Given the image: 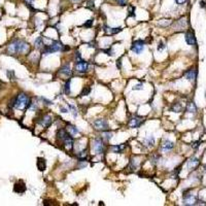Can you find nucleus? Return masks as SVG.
<instances>
[{"mask_svg": "<svg viewBox=\"0 0 206 206\" xmlns=\"http://www.w3.org/2000/svg\"><path fill=\"white\" fill-rule=\"evenodd\" d=\"M104 136H105V138H106V140H109L111 138V136H113V133H111V132H105Z\"/></svg>", "mask_w": 206, "mask_h": 206, "instance_id": "72a5a7b5", "label": "nucleus"}, {"mask_svg": "<svg viewBox=\"0 0 206 206\" xmlns=\"http://www.w3.org/2000/svg\"><path fill=\"white\" fill-rule=\"evenodd\" d=\"M124 149H125V145H123V144L113 145V146H110V151L113 152V153H122Z\"/></svg>", "mask_w": 206, "mask_h": 206, "instance_id": "aec40b11", "label": "nucleus"}, {"mask_svg": "<svg viewBox=\"0 0 206 206\" xmlns=\"http://www.w3.org/2000/svg\"><path fill=\"white\" fill-rule=\"evenodd\" d=\"M199 143H200V141H196V142H194L193 144H192V146H193V149H198L199 145H200V144H199Z\"/></svg>", "mask_w": 206, "mask_h": 206, "instance_id": "ea45409f", "label": "nucleus"}, {"mask_svg": "<svg viewBox=\"0 0 206 206\" xmlns=\"http://www.w3.org/2000/svg\"><path fill=\"white\" fill-rule=\"evenodd\" d=\"M37 167L40 171H43L46 167V160L42 158H38V161H37Z\"/></svg>", "mask_w": 206, "mask_h": 206, "instance_id": "4be33fe9", "label": "nucleus"}, {"mask_svg": "<svg viewBox=\"0 0 206 206\" xmlns=\"http://www.w3.org/2000/svg\"><path fill=\"white\" fill-rule=\"evenodd\" d=\"M143 89V85L142 84H137V85H135V86L133 87V90H142Z\"/></svg>", "mask_w": 206, "mask_h": 206, "instance_id": "2f4dec72", "label": "nucleus"}, {"mask_svg": "<svg viewBox=\"0 0 206 206\" xmlns=\"http://www.w3.org/2000/svg\"><path fill=\"white\" fill-rule=\"evenodd\" d=\"M171 23H172L171 20H169V19H162V20H160V21L158 22V25L161 26V27H167V26H169Z\"/></svg>", "mask_w": 206, "mask_h": 206, "instance_id": "b1692460", "label": "nucleus"}, {"mask_svg": "<svg viewBox=\"0 0 206 206\" xmlns=\"http://www.w3.org/2000/svg\"><path fill=\"white\" fill-rule=\"evenodd\" d=\"M60 109H61V111H62V113H68V109H67V108H64V107H61V108H60Z\"/></svg>", "mask_w": 206, "mask_h": 206, "instance_id": "a19ab883", "label": "nucleus"}, {"mask_svg": "<svg viewBox=\"0 0 206 206\" xmlns=\"http://www.w3.org/2000/svg\"><path fill=\"white\" fill-rule=\"evenodd\" d=\"M67 131H68L71 135H77V134L79 133V130H78L77 127L72 126V125H68V126H67Z\"/></svg>", "mask_w": 206, "mask_h": 206, "instance_id": "5701e85b", "label": "nucleus"}, {"mask_svg": "<svg viewBox=\"0 0 206 206\" xmlns=\"http://www.w3.org/2000/svg\"><path fill=\"white\" fill-rule=\"evenodd\" d=\"M122 31V28L118 27V28H110V27H106L105 28V32L109 35H113V34H116V33L121 32Z\"/></svg>", "mask_w": 206, "mask_h": 206, "instance_id": "a211bd4d", "label": "nucleus"}, {"mask_svg": "<svg viewBox=\"0 0 206 206\" xmlns=\"http://www.w3.org/2000/svg\"><path fill=\"white\" fill-rule=\"evenodd\" d=\"M143 141H144V143H145V145H146V146L151 147V146H153V145H154V139L153 136L149 135V136H146V137L144 138V140H143Z\"/></svg>", "mask_w": 206, "mask_h": 206, "instance_id": "412c9836", "label": "nucleus"}, {"mask_svg": "<svg viewBox=\"0 0 206 206\" xmlns=\"http://www.w3.org/2000/svg\"><path fill=\"white\" fill-rule=\"evenodd\" d=\"M90 92H91V89L90 88L84 89V90H82V96H87L89 93H90Z\"/></svg>", "mask_w": 206, "mask_h": 206, "instance_id": "7c9ffc66", "label": "nucleus"}, {"mask_svg": "<svg viewBox=\"0 0 206 206\" xmlns=\"http://www.w3.org/2000/svg\"><path fill=\"white\" fill-rule=\"evenodd\" d=\"M93 149L97 154H101L104 153V143L101 139L97 138L93 142Z\"/></svg>", "mask_w": 206, "mask_h": 206, "instance_id": "39448f33", "label": "nucleus"}, {"mask_svg": "<svg viewBox=\"0 0 206 206\" xmlns=\"http://www.w3.org/2000/svg\"><path fill=\"white\" fill-rule=\"evenodd\" d=\"M88 68H89V64H88V62L85 61V60L77 61V64H75V69H77V72H80V73L87 72Z\"/></svg>", "mask_w": 206, "mask_h": 206, "instance_id": "6e6552de", "label": "nucleus"}, {"mask_svg": "<svg viewBox=\"0 0 206 206\" xmlns=\"http://www.w3.org/2000/svg\"><path fill=\"white\" fill-rule=\"evenodd\" d=\"M143 123V118L141 116H134L130 120L129 122V127L130 128H138V127L141 126Z\"/></svg>", "mask_w": 206, "mask_h": 206, "instance_id": "1a4fd4ad", "label": "nucleus"}, {"mask_svg": "<svg viewBox=\"0 0 206 206\" xmlns=\"http://www.w3.org/2000/svg\"><path fill=\"white\" fill-rule=\"evenodd\" d=\"M13 191L15 193H19V194H22L26 191V185L23 181H19L15 185V188H13Z\"/></svg>", "mask_w": 206, "mask_h": 206, "instance_id": "f8f14e48", "label": "nucleus"}, {"mask_svg": "<svg viewBox=\"0 0 206 206\" xmlns=\"http://www.w3.org/2000/svg\"><path fill=\"white\" fill-rule=\"evenodd\" d=\"M116 67H118V68H121V60H118V61L116 62Z\"/></svg>", "mask_w": 206, "mask_h": 206, "instance_id": "c03bdc74", "label": "nucleus"}, {"mask_svg": "<svg viewBox=\"0 0 206 206\" xmlns=\"http://www.w3.org/2000/svg\"><path fill=\"white\" fill-rule=\"evenodd\" d=\"M187 111L188 113H197V106L194 102H189L187 104Z\"/></svg>", "mask_w": 206, "mask_h": 206, "instance_id": "6ab92c4d", "label": "nucleus"}, {"mask_svg": "<svg viewBox=\"0 0 206 206\" xmlns=\"http://www.w3.org/2000/svg\"><path fill=\"white\" fill-rule=\"evenodd\" d=\"M198 200L197 197L192 194H185L183 195V204L185 205H196Z\"/></svg>", "mask_w": 206, "mask_h": 206, "instance_id": "0eeeda50", "label": "nucleus"}, {"mask_svg": "<svg viewBox=\"0 0 206 206\" xmlns=\"http://www.w3.org/2000/svg\"><path fill=\"white\" fill-rule=\"evenodd\" d=\"M6 74H7L8 78H10V79H15V72H13V70H8L7 72H6Z\"/></svg>", "mask_w": 206, "mask_h": 206, "instance_id": "c756f323", "label": "nucleus"}, {"mask_svg": "<svg viewBox=\"0 0 206 206\" xmlns=\"http://www.w3.org/2000/svg\"><path fill=\"white\" fill-rule=\"evenodd\" d=\"M71 1H73V2H79L80 0H71Z\"/></svg>", "mask_w": 206, "mask_h": 206, "instance_id": "a18cd8bd", "label": "nucleus"}, {"mask_svg": "<svg viewBox=\"0 0 206 206\" xmlns=\"http://www.w3.org/2000/svg\"><path fill=\"white\" fill-rule=\"evenodd\" d=\"M185 77L189 80H195L197 77V70L196 69H190L189 71L185 73Z\"/></svg>", "mask_w": 206, "mask_h": 206, "instance_id": "4468645a", "label": "nucleus"}, {"mask_svg": "<svg viewBox=\"0 0 206 206\" xmlns=\"http://www.w3.org/2000/svg\"><path fill=\"white\" fill-rule=\"evenodd\" d=\"M92 24H93V20H89V21L87 22V23L84 24V26H85V27H89V28H90V27L92 26Z\"/></svg>", "mask_w": 206, "mask_h": 206, "instance_id": "e433bc0d", "label": "nucleus"}, {"mask_svg": "<svg viewBox=\"0 0 206 206\" xmlns=\"http://www.w3.org/2000/svg\"><path fill=\"white\" fill-rule=\"evenodd\" d=\"M35 46L37 48H42L43 46V39H42V37H38V38L35 40Z\"/></svg>", "mask_w": 206, "mask_h": 206, "instance_id": "a878e982", "label": "nucleus"}, {"mask_svg": "<svg viewBox=\"0 0 206 206\" xmlns=\"http://www.w3.org/2000/svg\"><path fill=\"white\" fill-rule=\"evenodd\" d=\"M38 123L40 125H41L42 127H44V128H48V127L51 126V124L53 123V118H52L51 116L49 115H46L43 116L38 121Z\"/></svg>", "mask_w": 206, "mask_h": 206, "instance_id": "9d476101", "label": "nucleus"}, {"mask_svg": "<svg viewBox=\"0 0 206 206\" xmlns=\"http://www.w3.org/2000/svg\"><path fill=\"white\" fill-rule=\"evenodd\" d=\"M64 49H65V46L60 41H53V43L50 44V46H43L42 53H43L44 55H49V54L55 53V52L64 51Z\"/></svg>", "mask_w": 206, "mask_h": 206, "instance_id": "7ed1b4c3", "label": "nucleus"}, {"mask_svg": "<svg viewBox=\"0 0 206 206\" xmlns=\"http://www.w3.org/2000/svg\"><path fill=\"white\" fill-rule=\"evenodd\" d=\"M93 126L96 130H99V131H107L108 130V124L103 118H98V120L94 121Z\"/></svg>", "mask_w": 206, "mask_h": 206, "instance_id": "20e7f679", "label": "nucleus"}, {"mask_svg": "<svg viewBox=\"0 0 206 206\" xmlns=\"http://www.w3.org/2000/svg\"><path fill=\"white\" fill-rule=\"evenodd\" d=\"M87 154H88V153H87V149H84V151L79 152V153L77 154V157L79 159H85L87 157Z\"/></svg>", "mask_w": 206, "mask_h": 206, "instance_id": "cd10ccee", "label": "nucleus"}, {"mask_svg": "<svg viewBox=\"0 0 206 206\" xmlns=\"http://www.w3.org/2000/svg\"><path fill=\"white\" fill-rule=\"evenodd\" d=\"M69 108L71 109V113H72L73 116H74V118H77V111H75V108H74V107H73V106H69Z\"/></svg>", "mask_w": 206, "mask_h": 206, "instance_id": "f704fd0d", "label": "nucleus"}, {"mask_svg": "<svg viewBox=\"0 0 206 206\" xmlns=\"http://www.w3.org/2000/svg\"><path fill=\"white\" fill-rule=\"evenodd\" d=\"M185 41H187L188 44L190 46H194L196 43V38H195V34L192 31H188L185 33Z\"/></svg>", "mask_w": 206, "mask_h": 206, "instance_id": "9b49d317", "label": "nucleus"}, {"mask_svg": "<svg viewBox=\"0 0 206 206\" xmlns=\"http://www.w3.org/2000/svg\"><path fill=\"white\" fill-rule=\"evenodd\" d=\"M24 1H25L27 4H31L33 1H34V0H24Z\"/></svg>", "mask_w": 206, "mask_h": 206, "instance_id": "37998d69", "label": "nucleus"}, {"mask_svg": "<svg viewBox=\"0 0 206 206\" xmlns=\"http://www.w3.org/2000/svg\"><path fill=\"white\" fill-rule=\"evenodd\" d=\"M175 2L178 5H182V4H185L187 2V0H175Z\"/></svg>", "mask_w": 206, "mask_h": 206, "instance_id": "4c0bfd02", "label": "nucleus"}, {"mask_svg": "<svg viewBox=\"0 0 206 206\" xmlns=\"http://www.w3.org/2000/svg\"><path fill=\"white\" fill-rule=\"evenodd\" d=\"M174 147V143L170 140H165L162 144V151L163 152H169L171 151L172 149Z\"/></svg>", "mask_w": 206, "mask_h": 206, "instance_id": "ddd939ff", "label": "nucleus"}, {"mask_svg": "<svg viewBox=\"0 0 206 206\" xmlns=\"http://www.w3.org/2000/svg\"><path fill=\"white\" fill-rule=\"evenodd\" d=\"M181 109H182V107H181V105L180 103H174L171 107V110L173 111V113H180Z\"/></svg>", "mask_w": 206, "mask_h": 206, "instance_id": "393cba45", "label": "nucleus"}, {"mask_svg": "<svg viewBox=\"0 0 206 206\" xmlns=\"http://www.w3.org/2000/svg\"><path fill=\"white\" fill-rule=\"evenodd\" d=\"M10 106L15 107L20 110H24V109L29 108L31 106V100L26 94L21 93L12 100Z\"/></svg>", "mask_w": 206, "mask_h": 206, "instance_id": "f257e3e1", "label": "nucleus"}, {"mask_svg": "<svg viewBox=\"0 0 206 206\" xmlns=\"http://www.w3.org/2000/svg\"><path fill=\"white\" fill-rule=\"evenodd\" d=\"M199 160L197 158H192L189 160V162H188V168L189 169H195V168H197L199 166Z\"/></svg>", "mask_w": 206, "mask_h": 206, "instance_id": "2eb2a0df", "label": "nucleus"}, {"mask_svg": "<svg viewBox=\"0 0 206 206\" xmlns=\"http://www.w3.org/2000/svg\"><path fill=\"white\" fill-rule=\"evenodd\" d=\"M134 12H135V7H134V6H129V15L130 17H135Z\"/></svg>", "mask_w": 206, "mask_h": 206, "instance_id": "c85d7f7f", "label": "nucleus"}, {"mask_svg": "<svg viewBox=\"0 0 206 206\" xmlns=\"http://www.w3.org/2000/svg\"><path fill=\"white\" fill-rule=\"evenodd\" d=\"M60 73H61V74L66 75V77H70V75H71L70 66H69L68 64H66V65H64V66H62L61 69H60Z\"/></svg>", "mask_w": 206, "mask_h": 206, "instance_id": "f3484780", "label": "nucleus"}, {"mask_svg": "<svg viewBox=\"0 0 206 206\" xmlns=\"http://www.w3.org/2000/svg\"><path fill=\"white\" fill-rule=\"evenodd\" d=\"M75 59H77V61H80V60H82V56H80V54H79V52H77V53H75Z\"/></svg>", "mask_w": 206, "mask_h": 206, "instance_id": "c9c22d12", "label": "nucleus"}, {"mask_svg": "<svg viewBox=\"0 0 206 206\" xmlns=\"http://www.w3.org/2000/svg\"><path fill=\"white\" fill-rule=\"evenodd\" d=\"M65 94H66V95H69V94H70V80H68V82L65 84Z\"/></svg>", "mask_w": 206, "mask_h": 206, "instance_id": "bb28decb", "label": "nucleus"}, {"mask_svg": "<svg viewBox=\"0 0 206 206\" xmlns=\"http://www.w3.org/2000/svg\"><path fill=\"white\" fill-rule=\"evenodd\" d=\"M57 136H58V139H59L60 141H64V140L69 136V134L67 133L64 129H60L57 133Z\"/></svg>", "mask_w": 206, "mask_h": 206, "instance_id": "dca6fc26", "label": "nucleus"}, {"mask_svg": "<svg viewBox=\"0 0 206 206\" xmlns=\"http://www.w3.org/2000/svg\"><path fill=\"white\" fill-rule=\"evenodd\" d=\"M204 169H205V172H206V166L204 167Z\"/></svg>", "mask_w": 206, "mask_h": 206, "instance_id": "49530a36", "label": "nucleus"}, {"mask_svg": "<svg viewBox=\"0 0 206 206\" xmlns=\"http://www.w3.org/2000/svg\"><path fill=\"white\" fill-rule=\"evenodd\" d=\"M29 51V44L23 40H15L8 46L7 52L10 54H19L26 53Z\"/></svg>", "mask_w": 206, "mask_h": 206, "instance_id": "f03ea898", "label": "nucleus"}, {"mask_svg": "<svg viewBox=\"0 0 206 206\" xmlns=\"http://www.w3.org/2000/svg\"><path fill=\"white\" fill-rule=\"evenodd\" d=\"M164 49H166L165 43L164 42H160V43L158 44V51H162V50H164Z\"/></svg>", "mask_w": 206, "mask_h": 206, "instance_id": "473e14b6", "label": "nucleus"}, {"mask_svg": "<svg viewBox=\"0 0 206 206\" xmlns=\"http://www.w3.org/2000/svg\"><path fill=\"white\" fill-rule=\"evenodd\" d=\"M143 49H144V41H142V40H136L131 46V50L135 54H137V55L141 53Z\"/></svg>", "mask_w": 206, "mask_h": 206, "instance_id": "423d86ee", "label": "nucleus"}, {"mask_svg": "<svg viewBox=\"0 0 206 206\" xmlns=\"http://www.w3.org/2000/svg\"><path fill=\"white\" fill-rule=\"evenodd\" d=\"M200 6H201V7H203V8L205 7V2L203 1V0H202V1L200 2Z\"/></svg>", "mask_w": 206, "mask_h": 206, "instance_id": "79ce46f5", "label": "nucleus"}, {"mask_svg": "<svg viewBox=\"0 0 206 206\" xmlns=\"http://www.w3.org/2000/svg\"><path fill=\"white\" fill-rule=\"evenodd\" d=\"M116 2H118V4H120V5H126V0H116Z\"/></svg>", "mask_w": 206, "mask_h": 206, "instance_id": "58836bf2", "label": "nucleus"}]
</instances>
